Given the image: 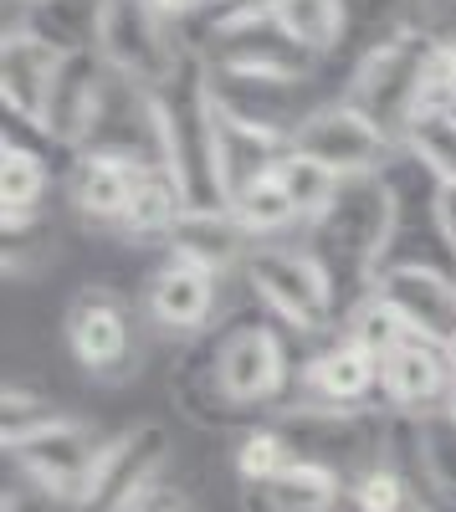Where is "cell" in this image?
<instances>
[{
    "label": "cell",
    "mask_w": 456,
    "mask_h": 512,
    "mask_svg": "<svg viewBox=\"0 0 456 512\" xmlns=\"http://www.w3.org/2000/svg\"><path fill=\"white\" fill-rule=\"evenodd\" d=\"M344 328V338H349V344H359L364 354H375V359H385V354H395L400 344H405V338H410V328L395 318V308L385 303V297L380 292H369L364 297V303L339 323Z\"/></svg>",
    "instance_id": "cell-25"
},
{
    "label": "cell",
    "mask_w": 456,
    "mask_h": 512,
    "mask_svg": "<svg viewBox=\"0 0 456 512\" xmlns=\"http://www.w3.org/2000/svg\"><path fill=\"white\" fill-rule=\"evenodd\" d=\"M241 282L277 323L298 333H328L339 323V292L334 277L308 246L293 241H257L241 262Z\"/></svg>",
    "instance_id": "cell-5"
},
{
    "label": "cell",
    "mask_w": 456,
    "mask_h": 512,
    "mask_svg": "<svg viewBox=\"0 0 456 512\" xmlns=\"http://www.w3.org/2000/svg\"><path fill=\"white\" fill-rule=\"evenodd\" d=\"M149 6H154L164 21H175V26H180V21H190L195 11H205V6H211V0H149Z\"/></svg>",
    "instance_id": "cell-28"
},
{
    "label": "cell",
    "mask_w": 456,
    "mask_h": 512,
    "mask_svg": "<svg viewBox=\"0 0 456 512\" xmlns=\"http://www.w3.org/2000/svg\"><path fill=\"white\" fill-rule=\"evenodd\" d=\"M144 512H190V507H185L180 497H170V492H159V497H154V502H149Z\"/></svg>",
    "instance_id": "cell-29"
},
{
    "label": "cell",
    "mask_w": 456,
    "mask_h": 512,
    "mask_svg": "<svg viewBox=\"0 0 456 512\" xmlns=\"http://www.w3.org/2000/svg\"><path fill=\"white\" fill-rule=\"evenodd\" d=\"M410 497H416V492H410V482L395 472L390 461L349 477V507L354 512H410Z\"/></svg>",
    "instance_id": "cell-26"
},
{
    "label": "cell",
    "mask_w": 456,
    "mask_h": 512,
    "mask_svg": "<svg viewBox=\"0 0 456 512\" xmlns=\"http://www.w3.org/2000/svg\"><path fill=\"white\" fill-rule=\"evenodd\" d=\"M144 169L123 164V159H103V154H72L67 169V205L77 210L88 226H118L123 210L134 200Z\"/></svg>",
    "instance_id": "cell-15"
},
{
    "label": "cell",
    "mask_w": 456,
    "mask_h": 512,
    "mask_svg": "<svg viewBox=\"0 0 456 512\" xmlns=\"http://www.w3.org/2000/svg\"><path fill=\"white\" fill-rule=\"evenodd\" d=\"M400 154L410 164H421L431 185H456V118L451 113H421L405 128Z\"/></svg>",
    "instance_id": "cell-22"
},
{
    "label": "cell",
    "mask_w": 456,
    "mask_h": 512,
    "mask_svg": "<svg viewBox=\"0 0 456 512\" xmlns=\"http://www.w3.org/2000/svg\"><path fill=\"white\" fill-rule=\"evenodd\" d=\"M293 154L334 169L339 180H359V175H380L385 159L395 154L390 134L380 123H369L354 103L334 98V103H318L298 128H293Z\"/></svg>",
    "instance_id": "cell-8"
},
{
    "label": "cell",
    "mask_w": 456,
    "mask_h": 512,
    "mask_svg": "<svg viewBox=\"0 0 456 512\" xmlns=\"http://www.w3.org/2000/svg\"><path fill=\"white\" fill-rule=\"evenodd\" d=\"M446 113H451V118H456V98H451V108H446Z\"/></svg>",
    "instance_id": "cell-32"
},
{
    "label": "cell",
    "mask_w": 456,
    "mask_h": 512,
    "mask_svg": "<svg viewBox=\"0 0 456 512\" xmlns=\"http://www.w3.org/2000/svg\"><path fill=\"white\" fill-rule=\"evenodd\" d=\"M93 52L113 77L134 82L144 93H170L195 67V47L180 36L175 21H164L149 6V0H98Z\"/></svg>",
    "instance_id": "cell-3"
},
{
    "label": "cell",
    "mask_w": 456,
    "mask_h": 512,
    "mask_svg": "<svg viewBox=\"0 0 456 512\" xmlns=\"http://www.w3.org/2000/svg\"><path fill=\"white\" fill-rule=\"evenodd\" d=\"M431 231L446 246L451 267H456V185H436L431 190Z\"/></svg>",
    "instance_id": "cell-27"
},
{
    "label": "cell",
    "mask_w": 456,
    "mask_h": 512,
    "mask_svg": "<svg viewBox=\"0 0 456 512\" xmlns=\"http://www.w3.org/2000/svg\"><path fill=\"white\" fill-rule=\"evenodd\" d=\"M272 175H277V185L287 190V200L298 205L303 226H313V221L323 216V210L334 205V195H339V185H344V180L334 175V169H323V164H313V159H303V154H293V149H287V154L277 159Z\"/></svg>",
    "instance_id": "cell-23"
},
{
    "label": "cell",
    "mask_w": 456,
    "mask_h": 512,
    "mask_svg": "<svg viewBox=\"0 0 456 512\" xmlns=\"http://www.w3.org/2000/svg\"><path fill=\"white\" fill-rule=\"evenodd\" d=\"M380 390V359L364 354L359 344L339 338V344L318 349L298 369V395L303 405H328V410H369V395Z\"/></svg>",
    "instance_id": "cell-14"
},
{
    "label": "cell",
    "mask_w": 456,
    "mask_h": 512,
    "mask_svg": "<svg viewBox=\"0 0 456 512\" xmlns=\"http://www.w3.org/2000/svg\"><path fill=\"white\" fill-rule=\"evenodd\" d=\"M67 62V47L36 26H6V47H0V98H6V113L16 123H31L41 134L47 123V103L57 88V72Z\"/></svg>",
    "instance_id": "cell-10"
},
{
    "label": "cell",
    "mask_w": 456,
    "mask_h": 512,
    "mask_svg": "<svg viewBox=\"0 0 456 512\" xmlns=\"http://www.w3.org/2000/svg\"><path fill=\"white\" fill-rule=\"evenodd\" d=\"M16 6H26V11H41V6H52V0H16Z\"/></svg>",
    "instance_id": "cell-30"
},
{
    "label": "cell",
    "mask_w": 456,
    "mask_h": 512,
    "mask_svg": "<svg viewBox=\"0 0 456 512\" xmlns=\"http://www.w3.org/2000/svg\"><path fill=\"white\" fill-rule=\"evenodd\" d=\"M451 415H456V395H451Z\"/></svg>",
    "instance_id": "cell-34"
},
{
    "label": "cell",
    "mask_w": 456,
    "mask_h": 512,
    "mask_svg": "<svg viewBox=\"0 0 456 512\" xmlns=\"http://www.w3.org/2000/svg\"><path fill=\"white\" fill-rule=\"evenodd\" d=\"M380 395L390 415H426L451 405L456 395V374L446 349L426 344V338H405L395 354L380 359Z\"/></svg>",
    "instance_id": "cell-12"
},
{
    "label": "cell",
    "mask_w": 456,
    "mask_h": 512,
    "mask_svg": "<svg viewBox=\"0 0 456 512\" xmlns=\"http://www.w3.org/2000/svg\"><path fill=\"white\" fill-rule=\"evenodd\" d=\"M287 344L267 318H231L211 344H205L185 369H180V405L190 420L205 425H231L262 410L287 405Z\"/></svg>",
    "instance_id": "cell-1"
},
{
    "label": "cell",
    "mask_w": 456,
    "mask_h": 512,
    "mask_svg": "<svg viewBox=\"0 0 456 512\" xmlns=\"http://www.w3.org/2000/svg\"><path fill=\"white\" fill-rule=\"evenodd\" d=\"M231 216H236V226L252 236V246L257 241H277L287 226H303V216H298V205L287 200V190L277 185V175H262V180H252L241 195H231Z\"/></svg>",
    "instance_id": "cell-21"
},
{
    "label": "cell",
    "mask_w": 456,
    "mask_h": 512,
    "mask_svg": "<svg viewBox=\"0 0 456 512\" xmlns=\"http://www.w3.org/2000/svg\"><path fill=\"white\" fill-rule=\"evenodd\" d=\"M221 282L226 277L185 262V256H164V262L149 272V282H144V313L164 333L195 338V333L211 328V318L221 313Z\"/></svg>",
    "instance_id": "cell-11"
},
{
    "label": "cell",
    "mask_w": 456,
    "mask_h": 512,
    "mask_svg": "<svg viewBox=\"0 0 456 512\" xmlns=\"http://www.w3.org/2000/svg\"><path fill=\"white\" fill-rule=\"evenodd\" d=\"M113 72L98 62L93 47H77L67 52L62 72H57V88H52V103H47V123H41V134L62 149H82L93 134V118L103 108V93H108Z\"/></svg>",
    "instance_id": "cell-13"
},
{
    "label": "cell",
    "mask_w": 456,
    "mask_h": 512,
    "mask_svg": "<svg viewBox=\"0 0 456 512\" xmlns=\"http://www.w3.org/2000/svg\"><path fill=\"white\" fill-rule=\"evenodd\" d=\"M185 210H190L185 190L164 175V169H144L139 185H134V200H129V210H123V221H118V231L129 241H170L175 226L185 221Z\"/></svg>",
    "instance_id": "cell-20"
},
{
    "label": "cell",
    "mask_w": 456,
    "mask_h": 512,
    "mask_svg": "<svg viewBox=\"0 0 456 512\" xmlns=\"http://www.w3.org/2000/svg\"><path fill=\"white\" fill-rule=\"evenodd\" d=\"M6 456L16 461L21 482H31L36 492L67 502L72 512H82V497H88V482H93V472H98L103 441H98L82 420L57 415V420H47V425H36V431L6 441Z\"/></svg>",
    "instance_id": "cell-6"
},
{
    "label": "cell",
    "mask_w": 456,
    "mask_h": 512,
    "mask_svg": "<svg viewBox=\"0 0 456 512\" xmlns=\"http://www.w3.org/2000/svg\"><path fill=\"white\" fill-rule=\"evenodd\" d=\"M349 482L318 461H293L277 482L246 487V512H339Z\"/></svg>",
    "instance_id": "cell-17"
},
{
    "label": "cell",
    "mask_w": 456,
    "mask_h": 512,
    "mask_svg": "<svg viewBox=\"0 0 456 512\" xmlns=\"http://www.w3.org/2000/svg\"><path fill=\"white\" fill-rule=\"evenodd\" d=\"M431 52H436V36L405 31V36L385 41V47L364 52L349 72L344 103H354L369 123H380L395 149L405 139V128L431 103Z\"/></svg>",
    "instance_id": "cell-4"
},
{
    "label": "cell",
    "mask_w": 456,
    "mask_h": 512,
    "mask_svg": "<svg viewBox=\"0 0 456 512\" xmlns=\"http://www.w3.org/2000/svg\"><path fill=\"white\" fill-rule=\"evenodd\" d=\"M246 251H252V236L236 226L231 210H185V221L170 236V256H185V262L216 272V277L241 272Z\"/></svg>",
    "instance_id": "cell-16"
},
{
    "label": "cell",
    "mask_w": 456,
    "mask_h": 512,
    "mask_svg": "<svg viewBox=\"0 0 456 512\" xmlns=\"http://www.w3.org/2000/svg\"><path fill=\"white\" fill-rule=\"evenodd\" d=\"M272 26L313 62L334 57L349 41V6L344 0H262Z\"/></svg>",
    "instance_id": "cell-18"
},
{
    "label": "cell",
    "mask_w": 456,
    "mask_h": 512,
    "mask_svg": "<svg viewBox=\"0 0 456 512\" xmlns=\"http://www.w3.org/2000/svg\"><path fill=\"white\" fill-rule=\"evenodd\" d=\"M446 47H451V52H456V36H451V41H446Z\"/></svg>",
    "instance_id": "cell-33"
},
{
    "label": "cell",
    "mask_w": 456,
    "mask_h": 512,
    "mask_svg": "<svg viewBox=\"0 0 456 512\" xmlns=\"http://www.w3.org/2000/svg\"><path fill=\"white\" fill-rule=\"evenodd\" d=\"M62 338H67V354L77 359V369H88L93 379H108V384L129 379L134 313L113 287H103V282L77 287L62 313Z\"/></svg>",
    "instance_id": "cell-7"
},
{
    "label": "cell",
    "mask_w": 456,
    "mask_h": 512,
    "mask_svg": "<svg viewBox=\"0 0 456 512\" xmlns=\"http://www.w3.org/2000/svg\"><path fill=\"white\" fill-rule=\"evenodd\" d=\"M308 231V251L328 267L334 277V292H339V323L375 292L380 272L390 267V251H395V236H400V185L385 175H359V180H344L334 205Z\"/></svg>",
    "instance_id": "cell-2"
},
{
    "label": "cell",
    "mask_w": 456,
    "mask_h": 512,
    "mask_svg": "<svg viewBox=\"0 0 456 512\" xmlns=\"http://www.w3.org/2000/svg\"><path fill=\"white\" fill-rule=\"evenodd\" d=\"M293 461H298V451H293V441H287L277 425H257V431H246V436L236 441V477H241L246 487L277 482Z\"/></svg>",
    "instance_id": "cell-24"
},
{
    "label": "cell",
    "mask_w": 456,
    "mask_h": 512,
    "mask_svg": "<svg viewBox=\"0 0 456 512\" xmlns=\"http://www.w3.org/2000/svg\"><path fill=\"white\" fill-rule=\"evenodd\" d=\"M41 195H47V164L6 134L0 144V205H6V241L26 236L41 221Z\"/></svg>",
    "instance_id": "cell-19"
},
{
    "label": "cell",
    "mask_w": 456,
    "mask_h": 512,
    "mask_svg": "<svg viewBox=\"0 0 456 512\" xmlns=\"http://www.w3.org/2000/svg\"><path fill=\"white\" fill-rule=\"evenodd\" d=\"M375 292L395 308L410 338H426L436 349L456 344V272H441L431 262H390Z\"/></svg>",
    "instance_id": "cell-9"
},
{
    "label": "cell",
    "mask_w": 456,
    "mask_h": 512,
    "mask_svg": "<svg viewBox=\"0 0 456 512\" xmlns=\"http://www.w3.org/2000/svg\"><path fill=\"white\" fill-rule=\"evenodd\" d=\"M446 359H451V374H456V344H451V349H446Z\"/></svg>",
    "instance_id": "cell-31"
}]
</instances>
